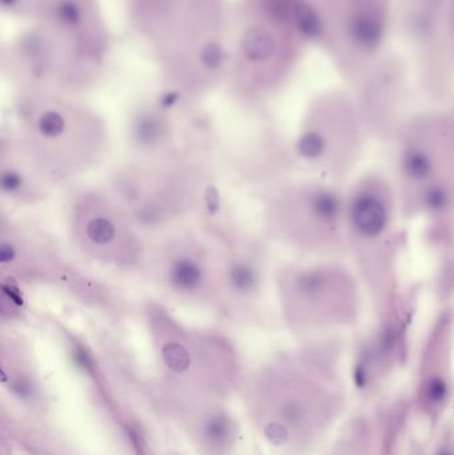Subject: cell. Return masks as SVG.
I'll use <instances>...</instances> for the list:
<instances>
[{
    "mask_svg": "<svg viewBox=\"0 0 454 455\" xmlns=\"http://www.w3.org/2000/svg\"><path fill=\"white\" fill-rule=\"evenodd\" d=\"M167 365L173 370H184L189 365V354L180 344H167L163 349Z\"/></svg>",
    "mask_w": 454,
    "mask_h": 455,
    "instance_id": "9",
    "label": "cell"
},
{
    "mask_svg": "<svg viewBox=\"0 0 454 455\" xmlns=\"http://www.w3.org/2000/svg\"><path fill=\"white\" fill-rule=\"evenodd\" d=\"M265 434L266 437H268V439H269L272 443H275V445H283L284 442L288 439V431H286V428L281 425H276V423L268 426L265 430Z\"/></svg>",
    "mask_w": 454,
    "mask_h": 455,
    "instance_id": "15",
    "label": "cell"
},
{
    "mask_svg": "<svg viewBox=\"0 0 454 455\" xmlns=\"http://www.w3.org/2000/svg\"><path fill=\"white\" fill-rule=\"evenodd\" d=\"M438 455H451V454L449 451H447V450H442V451L438 452Z\"/></svg>",
    "mask_w": 454,
    "mask_h": 455,
    "instance_id": "16",
    "label": "cell"
},
{
    "mask_svg": "<svg viewBox=\"0 0 454 455\" xmlns=\"http://www.w3.org/2000/svg\"><path fill=\"white\" fill-rule=\"evenodd\" d=\"M165 277L173 291L183 295H196L206 291L208 271L201 260L191 253H178L168 262Z\"/></svg>",
    "mask_w": 454,
    "mask_h": 455,
    "instance_id": "4",
    "label": "cell"
},
{
    "mask_svg": "<svg viewBox=\"0 0 454 455\" xmlns=\"http://www.w3.org/2000/svg\"><path fill=\"white\" fill-rule=\"evenodd\" d=\"M164 133V121L153 113L143 115L135 127L136 139L144 145H153L156 140H162Z\"/></svg>",
    "mask_w": 454,
    "mask_h": 455,
    "instance_id": "8",
    "label": "cell"
},
{
    "mask_svg": "<svg viewBox=\"0 0 454 455\" xmlns=\"http://www.w3.org/2000/svg\"><path fill=\"white\" fill-rule=\"evenodd\" d=\"M26 187V178L16 168H7L2 172V188L8 194L20 193Z\"/></svg>",
    "mask_w": 454,
    "mask_h": 455,
    "instance_id": "10",
    "label": "cell"
},
{
    "mask_svg": "<svg viewBox=\"0 0 454 455\" xmlns=\"http://www.w3.org/2000/svg\"><path fill=\"white\" fill-rule=\"evenodd\" d=\"M119 235V226L112 216L99 213L85 218L84 237L88 242L98 248H105L115 242Z\"/></svg>",
    "mask_w": 454,
    "mask_h": 455,
    "instance_id": "6",
    "label": "cell"
},
{
    "mask_svg": "<svg viewBox=\"0 0 454 455\" xmlns=\"http://www.w3.org/2000/svg\"><path fill=\"white\" fill-rule=\"evenodd\" d=\"M37 26L17 43V57L35 79L75 83L104 61L108 37L95 0H37Z\"/></svg>",
    "mask_w": 454,
    "mask_h": 455,
    "instance_id": "1",
    "label": "cell"
},
{
    "mask_svg": "<svg viewBox=\"0 0 454 455\" xmlns=\"http://www.w3.org/2000/svg\"><path fill=\"white\" fill-rule=\"evenodd\" d=\"M352 220L361 235L374 237L387 226V208L380 198L372 194H364L354 201L352 207Z\"/></svg>",
    "mask_w": 454,
    "mask_h": 455,
    "instance_id": "5",
    "label": "cell"
},
{
    "mask_svg": "<svg viewBox=\"0 0 454 455\" xmlns=\"http://www.w3.org/2000/svg\"><path fill=\"white\" fill-rule=\"evenodd\" d=\"M221 0H187L176 27L160 44L164 64L178 81L211 84L226 64Z\"/></svg>",
    "mask_w": 454,
    "mask_h": 455,
    "instance_id": "2",
    "label": "cell"
},
{
    "mask_svg": "<svg viewBox=\"0 0 454 455\" xmlns=\"http://www.w3.org/2000/svg\"><path fill=\"white\" fill-rule=\"evenodd\" d=\"M321 147H323L321 140L317 138L316 134H306L301 141V144H300V149L305 156H314L321 151Z\"/></svg>",
    "mask_w": 454,
    "mask_h": 455,
    "instance_id": "14",
    "label": "cell"
},
{
    "mask_svg": "<svg viewBox=\"0 0 454 455\" xmlns=\"http://www.w3.org/2000/svg\"><path fill=\"white\" fill-rule=\"evenodd\" d=\"M229 435L228 422L221 417L212 418L206 425V437L212 443H221Z\"/></svg>",
    "mask_w": 454,
    "mask_h": 455,
    "instance_id": "11",
    "label": "cell"
},
{
    "mask_svg": "<svg viewBox=\"0 0 454 455\" xmlns=\"http://www.w3.org/2000/svg\"><path fill=\"white\" fill-rule=\"evenodd\" d=\"M37 0H3L4 6H7L12 12L34 15Z\"/></svg>",
    "mask_w": 454,
    "mask_h": 455,
    "instance_id": "12",
    "label": "cell"
},
{
    "mask_svg": "<svg viewBox=\"0 0 454 455\" xmlns=\"http://www.w3.org/2000/svg\"><path fill=\"white\" fill-rule=\"evenodd\" d=\"M228 284L235 293L251 295L257 286V275L248 262H235L228 270Z\"/></svg>",
    "mask_w": 454,
    "mask_h": 455,
    "instance_id": "7",
    "label": "cell"
},
{
    "mask_svg": "<svg viewBox=\"0 0 454 455\" xmlns=\"http://www.w3.org/2000/svg\"><path fill=\"white\" fill-rule=\"evenodd\" d=\"M187 0H128L131 21L139 32L158 43L171 35Z\"/></svg>",
    "mask_w": 454,
    "mask_h": 455,
    "instance_id": "3",
    "label": "cell"
},
{
    "mask_svg": "<svg viewBox=\"0 0 454 455\" xmlns=\"http://www.w3.org/2000/svg\"><path fill=\"white\" fill-rule=\"evenodd\" d=\"M427 399L433 403H438L444 399L445 394H446V386H445L444 381L442 379H432L429 386H427L426 390Z\"/></svg>",
    "mask_w": 454,
    "mask_h": 455,
    "instance_id": "13",
    "label": "cell"
}]
</instances>
